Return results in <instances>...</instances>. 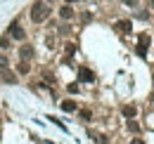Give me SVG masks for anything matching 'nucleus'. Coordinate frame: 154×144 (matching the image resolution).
<instances>
[{"instance_id": "1", "label": "nucleus", "mask_w": 154, "mask_h": 144, "mask_svg": "<svg viewBox=\"0 0 154 144\" xmlns=\"http://www.w3.org/2000/svg\"><path fill=\"white\" fill-rule=\"evenodd\" d=\"M48 17H50V7L45 5V0H38L31 5V21L33 24H43Z\"/></svg>"}, {"instance_id": "2", "label": "nucleus", "mask_w": 154, "mask_h": 144, "mask_svg": "<svg viewBox=\"0 0 154 144\" xmlns=\"http://www.w3.org/2000/svg\"><path fill=\"white\" fill-rule=\"evenodd\" d=\"M10 38H14V40H24V38H26V31L21 28L17 21H14L12 26H10Z\"/></svg>"}, {"instance_id": "3", "label": "nucleus", "mask_w": 154, "mask_h": 144, "mask_svg": "<svg viewBox=\"0 0 154 144\" xmlns=\"http://www.w3.org/2000/svg\"><path fill=\"white\" fill-rule=\"evenodd\" d=\"M116 31H119V33H131V31H133L131 19H121V21H116Z\"/></svg>"}, {"instance_id": "4", "label": "nucleus", "mask_w": 154, "mask_h": 144, "mask_svg": "<svg viewBox=\"0 0 154 144\" xmlns=\"http://www.w3.org/2000/svg\"><path fill=\"white\" fill-rule=\"evenodd\" d=\"M78 78H81L83 83H93V80H95V73L90 71V69H85V66H83V69H78Z\"/></svg>"}, {"instance_id": "5", "label": "nucleus", "mask_w": 154, "mask_h": 144, "mask_svg": "<svg viewBox=\"0 0 154 144\" xmlns=\"http://www.w3.org/2000/svg\"><path fill=\"white\" fill-rule=\"evenodd\" d=\"M19 57L24 59V62H29V59L33 57V47H31V45H21L19 47Z\"/></svg>"}, {"instance_id": "6", "label": "nucleus", "mask_w": 154, "mask_h": 144, "mask_svg": "<svg viewBox=\"0 0 154 144\" xmlns=\"http://www.w3.org/2000/svg\"><path fill=\"white\" fill-rule=\"evenodd\" d=\"M121 113H123V118H128V121H131V118H135V113H137V109H135L133 104H126V106L121 109Z\"/></svg>"}, {"instance_id": "7", "label": "nucleus", "mask_w": 154, "mask_h": 144, "mask_svg": "<svg viewBox=\"0 0 154 144\" xmlns=\"http://www.w3.org/2000/svg\"><path fill=\"white\" fill-rule=\"evenodd\" d=\"M59 17L64 19V21H69V19L74 17V10H71V5H64V7H59Z\"/></svg>"}, {"instance_id": "8", "label": "nucleus", "mask_w": 154, "mask_h": 144, "mask_svg": "<svg viewBox=\"0 0 154 144\" xmlns=\"http://www.w3.org/2000/svg\"><path fill=\"white\" fill-rule=\"evenodd\" d=\"M29 71H31V66H29V62H24V59H21L19 64H17V73H19V76H26Z\"/></svg>"}, {"instance_id": "9", "label": "nucleus", "mask_w": 154, "mask_h": 144, "mask_svg": "<svg viewBox=\"0 0 154 144\" xmlns=\"http://www.w3.org/2000/svg\"><path fill=\"white\" fill-rule=\"evenodd\" d=\"M137 47H145V50L149 47V36H147V33H140V38H137Z\"/></svg>"}, {"instance_id": "10", "label": "nucleus", "mask_w": 154, "mask_h": 144, "mask_svg": "<svg viewBox=\"0 0 154 144\" xmlns=\"http://www.w3.org/2000/svg\"><path fill=\"white\" fill-rule=\"evenodd\" d=\"M2 80L5 83H17V76L12 71H7V69H2Z\"/></svg>"}, {"instance_id": "11", "label": "nucleus", "mask_w": 154, "mask_h": 144, "mask_svg": "<svg viewBox=\"0 0 154 144\" xmlns=\"http://www.w3.org/2000/svg\"><path fill=\"white\" fill-rule=\"evenodd\" d=\"M62 111H76V102H71V99L62 102Z\"/></svg>"}, {"instance_id": "12", "label": "nucleus", "mask_w": 154, "mask_h": 144, "mask_svg": "<svg viewBox=\"0 0 154 144\" xmlns=\"http://www.w3.org/2000/svg\"><path fill=\"white\" fill-rule=\"evenodd\" d=\"M128 130H131L133 135H137V132H140V123H135L133 118H131V121H128Z\"/></svg>"}, {"instance_id": "13", "label": "nucleus", "mask_w": 154, "mask_h": 144, "mask_svg": "<svg viewBox=\"0 0 154 144\" xmlns=\"http://www.w3.org/2000/svg\"><path fill=\"white\" fill-rule=\"evenodd\" d=\"M12 45H10V36H2L0 38V50H10Z\"/></svg>"}, {"instance_id": "14", "label": "nucleus", "mask_w": 154, "mask_h": 144, "mask_svg": "<svg viewBox=\"0 0 154 144\" xmlns=\"http://www.w3.org/2000/svg\"><path fill=\"white\" fill-rule=\"evenodd\" d=\"M76 52V43H66V57H74Z\"/></svg>"}, {"instance_id": "15", "label": "nucleus", "mask_w": 154, "mask_h": 144, "mask_svg": "<svg viewBox=\"0 0 154 144\" xmlns=\"http://www.w3.org/2000/svg\"><path fill=\"white\" fill-rule=\"evenodd\" d=\"M93 137H95V142H97V144H109V140H107L104 135H93Z\"/></svg>"}, {"instance_id": "16", "label": "nucleus", "mask_w": 154, "mask_h": 144, "mask_svg": "<svg viewBox=\"0 0 154 144\" xmlns=\"http://www.w3.org/2000/svg\"><path fill=\"white\" fill-rule=\"evenodd\" d=\"M81 118H83V121H90V118H93V113H90L88 109H83V111H81Z\"/></svg>"}, {"instance_id": "17", "label": "nucleus", "mask_w": 154, "mask_h": 144, "mask_svg": "<svg viewBox=\"0 0 154 144\" xmlns=\"http://www.w3.org/2000/svg\"><path fill=\"white\" fill-rule=\"evenodd\" d=\"M66 90L71 92V94H76V92H78V85H76V83H69V85H66Z\"/></svg>"}, {"instance_id": "18", "label": "nucleus", "mask_w": 154, "mask_h": 144, "mask_svg": "<svg viewBox=\"0 0 154 144\" xmlns=\"http://www.w3.org/2000/svg\"><path fill=\"white\" fill-rule=\"evenodd\" d=\"M7 64H10V62H7V57H0V71H2V69H7Z\"/></svg>"}, {"instance_id": "19", "label": "nucleus", "mask_w": 154, "mask_h": 144, "mask_svg": "<svg viewBox=\"0 0 154 144\" xmlns=\"http://www.w3.org/2000/svg\"><path fill=\"white\" fill-rule=\"evenodd\" d=\"M123 2H126L128 7H135V5H137V0H123Z\"/></svg>"}, {"instance_id": "20", "label": "nucleus", "mask_w": 154, "mask_h": 144, "mask_svg": "<svg viewBox=\"0 0 154 144\" xmlns=\"http://www.w3.org/2000/svg\"><path fill=\"white\" fill-rule=\"evenodd\" d=\"M131 144H145V142H142V140H133Z\"/></svg>"}, {"instance_id": "21", "label": "nucleus", "mask_w": 154, "mask_h": 144, "mask_svg": "<svg viewBox=\"0 0 154 144\" xmlns=\"http://www.w3.org/2000/svg\"><path fill=\"white\" fill-rule=\"evenodd\" d=\"M71 2H78V0H66V5H71Z\"/></svg>"}, {"instance_id": "22", "label": "nucleus", "mask_w": 154, "mask_h": 144, "mask_svg": "<svg viewBox=\"0 0 154 144\" xmlns=\"http://www.w3.org/2000/svg\"><path fill=\"white\" fill-rule=\"evenodd\" d=\"M149 5H152V7H154V0H149Z\"/></svg>"}, {"instance_id": "23", "label": "nucleus", "mask_w": 154, "mask_h": 144, "mask_svg": "<svg viewBox=\"0 0 154 144\" xmlns=\"http://www.w3.org/2000/svg\"><path fill=\"white\" fill-rule=\"evenodd\" d=\"M45 2H55V0H45Z\"/></svg>"}, {"instance_id": "24", "label": "nucleus", "mask_w": 154, "mask_h": 144, "mask_svg": "<svg viewBox=\"0 0 154 144\" xmlns=\"http://www.w3.org/2000/svg\"><path fill=\"white\" fill-rule=\"evenodd\" d=\"M152 102H154V94H152Z\"/></svg>"}]
</instances>
